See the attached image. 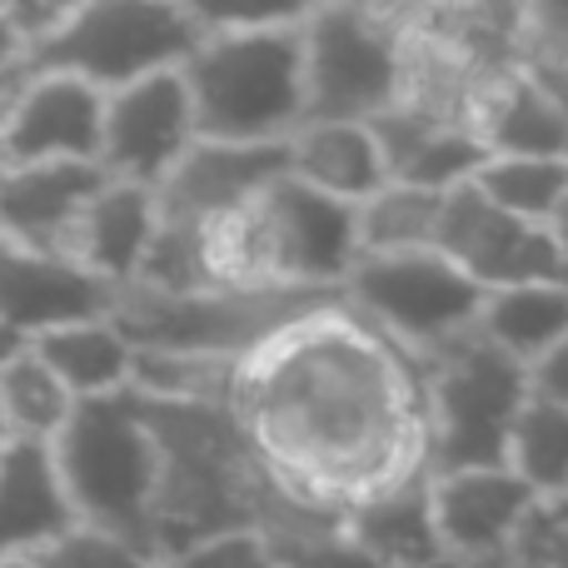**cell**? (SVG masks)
<instances>
[{
    "label": "cell",
    "mask_w": 568,
    "mask_h": 568,
    "mask_svg": "<svg viewBox=\"0 0 568 568\" xmlns=\"http://www.w3.org/2000/svg\"><path fill=\"white\" fill-rule=\"evenodd\" d=\"M230 409L270 479L329 514L429 474L419 364L344 294L240 364Z\"/></svg>",
    "instance_id": "1"
},
{
    "label": "cell",
    "mask_w": 568,
    "mask_h": 568,
    "mask_svg": "<svg viewBox=\"0 0 568 568\" xmlns=\"http://www.w3.org/2000/svg\"><path fill=\"white\" fill-rule=\"evenodd\" d=\"M205 40L185 60L195 135L220 145H290L304 125V10L195 6Z\"/></svg>",
    "instance_id": "2"
},
{
    "label": "cell",
    "mask_w": 568,
    "mask_h": 568,
    "mask_svg": "<svg viewBox=\"0 0 568 568\" xmlns=\"http://www.w3.org/2000/svg\"><path fill=\"white\" fill-rule=\"evenodd\" d=\"M140 409H145V424L160 444L155 559L170 564L195 544L250 529L265 464L250 449L235 409L155 399H140Z\"/></svg>",
    "instance_id": "3"
},
{
    "label": "cell",
    "mask_w": 568,
    "mask_h": 568,
    "mask_svg": "<svg viewBox=\"0 0 568 568\" xmlns=\"http://www.w3.org/2000/svg\"><path fill=\"white\" fill-rule=\"evenodd\" d=\"M200 235L215 290L344 294L359 265L354 210L294 185L290 175Z\"/></svg>",
    "instance_id": "4"
},
{
    "label": "cell",
    "mask_w": 568,
    "mask_h": 568,
    "mask_svg": "<svg viewBox=\"0 0 568 568\" xmlns=\"http://www.w3.org/2000/svg\"><path fill=\"white\" fill-rule=\"evenodd\" d=\"M80 529L120 539L155 559L160 444L135 394L75 404L65 434L50 444Z\"/></svg>",
    "instance_id": "5"
},
{
    "label": "cell",
    "mask_w": 568,
    "mask_h": 568,
    "mask_svg": "<svg viewBox=\"0 0 568 568\" xmlns=\"http://www.w3.org/2000/svg\"><path fill=\"white\" fill-rule=\"evenodd\" d=\"M429 474L509 469V439L529 404V369L464 334L449 349L419 359Z\"/></svg>",
    "instance_id": "6"
},
{
    "label": "cell",
    "mask_w": 568,
    "mask_h": 568,
    "mask_svg": "<svg viewBox=\"0 0 568 568\" xmlns=\"http://www.w3.org/2000/svg\"><path fill=\"white\" fill-rule=\"evenodd\" d=\"M205 40L195 6L175 0H85L70 6L65 26L30 55L26 70H55L95 85L100 95L125 90L135 80L185 70Z\"/></svg>",
    "instance_id": "7"
},
{
    "label": "cell",
    "mask_w": 568,
    "mask_h": 568,
    "mask_svg": "<svg viewBox=\"0 0 568 568\" xmlns=\"http://www.w3.org/2000/svg\"><path fill=\"white\" fill-rule=\"evenodd\" d=\"M404 6L304 10V125H369L399 100Z\"/></svg>",
    "instance_id": "8"
},
{
    "label": "cell",
    "mask_w": 568,
    "mask_h": 568,
    "mask_svg": "<svg viewBox=\"0 0 568 568\" xmlns=\"http://www.w3.org/2000/svg\"><path fill=\"white\" fill-rule=\"evenodd\" d=\"M339 294H284V290H210L190 300H160V294L120 290L115 329L135 349L160 354H210V359H240L265 349L275 334L300 324L320 304Z\"/></svg>",
    "instance_id": "9"
},
{
    "label": "cell",
    "mask_w": 568,
    "mask_h": 568,
    "mask_svg": "<svg viewBox=\"0 0 568 568\" xmlns=\"http://www.w3.org/2000/svg\"><path fill=\"white\" fill-rule=\"evenodd\" d=\"M344 304H354L384 339H394L419 364L474 334L484 290L469 275H459L439 250H419V255L359 260L344 284Z\"/></svg>",
    "instance_id": "10"
},
{
    "label": "cell",
    "mask_w": 568,
    "mask_h": 568,
    "mask_svg": "<svg viewBox=\"0 0 568 568\" xmlns=\"http://www.w3.org/2000/svg\"><path fill=\"white\" fill-rule=\"evenodd\" d=\"M195 140V105H190V85L180 70L135 80V85L105 95V125H100L105 180L160 190Z\"/></svg>",
    "instance_id": "11"
},
{
    "label": "cell",
    "mask_w": 568,
    "mask_h": 568,
    "mask_svg": "<svg viewBox=\"0 0 568 568\" xmlns=\"http://www.w3.org/2000/svg\"><path fill=\"white\" fill-rule=\"evenodd\" d=\"M434 250H439L459 275H469L484 294L514 290V284L564 280L559 240L544 225H524V220L494 210L474 185L444 195V220H439Z\"/></svg>",
    "instance_id": "12"
},
{
    "label": "cell",
    "mask_w": 568,
    "mask_h": 568,
    "mask_svg": "<svg viewBox=\"0 0 568 568\" xmlns=\"http://www.w3.org/2000/svg\"><path fill=\"white\" fill-rule=\"evenodd\" d=\"M105 95L75 75L30 70L0 125V165H100Z\"/></svg>",
    "instance_id": "13"
},
{
    "label": "cell",
    "mask_w": 568,
    "mask_h": 568,
    "mask_svg": "<svg viewBox=\"0 0 568 568\" xmlns=\"http://www.w3.org/2000/svg\"><path fill=\"white\" fill-rule=\"evenodd\" d=\"M290 175V150L284 145H220L195 140L190 155L165 175L155 190L160 225L175 230H210L220 220L240 215L255 195H265L275 180Z\"/></svg>",
    "instance_id": "14"
},
{
    "label": "cell",
    "mask_w": 568,
    "mask_h": 568,
    "mask_svg": "<svg viewBox=\"0 0 568 568\" xmlns=\"http://www.w3.org/2000/svg\"><path fill=\"white\" fill-rule=\"evenodd\" d=\"M429 504L444 559L504 564L539 499L514 469H459L429 474Z\"/></svg>",
    "instance_id": "15"
},
{
    "label": "cell",
    "mask_w": 568,
    "mask_h": 568,
    "mask_svg": "<svg viewBox=\"0 0 568 568\" xmlns=\"http://www.w3.org/2000/svg\"><path fill=\"white\" fill-rule=\"evenodd\" d=\"M105 185L100 165H6L0 170V245L70 265V240Z\"/></svg>",
    "instance_id": "16"
},
{
    "label": "cell",
    "mask_w": 568,
    "mask_h": 568,
    "mask_svg": "<svg viewBox=\"0 0 568 568\" xmlns=\"http://www.w3.org/2000/svg\"><path fill=\"white\" fill-rule=\"evenodd\" d=\"M115 300V284L85 275L80 265L0 245V324L16 329L26 344L45 329H60V324L110 320Z\"/></svg>",
    "instance_id": "17"
},
{
    "label": "cell",
    "mask_w": 568,
    "mask_h": 568,
    "mask_svg": "<svg viewBox=\"0 0 568 568\" xmlns=\"http://www.w3.org/2000/svg\"><path fill=\"white\" fill-rule=\"evenodd\" d=\"M75 529L50 444L10 439L0 449V559H45Z\"/></svg>",
    "instance_id": "18"
},
{
    "label": "cell",
    "mask_w": 568,
    "mask_h": 568,
    "mask_svg": "<svg viewBox=\"0 0 568 568\" xmlns=\"http://www.w3.org/2000/svg\"><path fill=\"white\" fill-rule=\"evenodd\" d=\"M155 230H160L155 190L105 180L75 225L70 265H80L85 275L115 284V290H130L140 275V265H145L150 245H155Z\"/></svg>",
    "instance_id": "19"
},
{
    "label": "cell",
    "mask_w": 568,
    "mask_h": 568,
    "mask_svg": "<svg viewBox=\"0 0 568 568\" xmlns=\"http://www.w3.org/2000/svg\"><path fill=\"white\" fill-rule=\"evenodd\" d=\"M469 130L489 155H544L568 160V130L549 90L529 65L499 70L479 85L469 105Z\"/></svg>",
    "instance_id": "20"
},
{
    "label": "cell",
    "mask_w": 568,
    "mask_h": 568,
    "mask_svg": "<svg viewBox=\"0 0 568 568\" xmlns=\"http://www.w3.org/2000/svg\"><path fill=\"white\" fill-rule=\"evenodd\" d=\"M290 180L334 205H369L389 185V160L374 125H300L290 135Z\"/></svg>",
    "instance_id": "21"
},
{
    "label": "cell",
    "mask_w": 568,
    "mask_h": 568,
    "mask_svg": "<svg viewBox=\"0 0 568 568\" xmlns=\"http://www.w3.org/2000/svg\"><path fill=\"white\" fill-rule=\"evenodd\" d=\"M344 534L379 568H434L444 559V549L439 529H434L429 474H414V479L354 504L344 514Z\"/></svg>",
    "instance_id": "22"
},
{
    "label": "cell",
    "mask_w": 568,
    "mask_h": 568,
    "mask_svg": "<svg viewBox=\"0 0 568 568\" xmlns=\"http://www.w3.org/2000/svg\"><path fill=\"white\" fill-rule=\"evenodd\" d=\"M474 334L484 344H494L499 354H509L514 364L534 369L544 354L568 339V284L539 280L514 284V290H489Z\"/></svg>",
    "instance_id": "23"
},
{
    "label": "cell",
    "mask_w": 568,
    "mask_h": 568,
    "mask_svg": "<svg viewBox=\"0 0 568 568\" xmlns=\"http://www.w3.org/2000/svg\"><path fill=\"white\" fill-rule=\"evenodd\" d=\"M30 349L50 364L60 384L85 399H110V394L130 389V369H135V344L115 329V320H85V324H60L30 339Z\"/></svg>",
    "instance_id": "24"
},
{
    "label": "cell",
    "mask_w": 568,
    "mask_h": 568,
    "mask_svg": "<svg viewBox=\"0 0 568 568\" xmlns=\"http://www.w3.org/2000/svg\"><path fill=\"white\" fill-rule=\"evenodd\" d=\"M439 220H444V195L419 185H389L354 210V230H359V260H379V255H419L434 250L439 240Z\"/></svg>",
    "instance_id": "25"
},
{
    "label": "cell",
    "mask_w": 568,
    "mask_h": 568,
    "mask_svg": "<svg viewBox=\"0 0 568 568\" xmlns=\"http://www.w3.org/2000/svg\"><path fill=\"white\" fill-rule=\"evenodd\" d=\"M0 409H6L10 439L55 444L75 414V394L50 374V364L36 349H20L16 359L0 364Z\"/></svg>",
    "instance_id": "26"
},
{
    "label": "cell",
    "mask_w": 568,
    "mask_h": 568,
    "mask_svg": "<svg viewBox=\"0 0 568 568\" xmlns=\"http://www.w3.org/2000/svg\"><path fill=\"white\" fill-rule=\"evenodd\" d=\"M474 190L489 200L494 210L524 220V225L549 230L554 210L568 195V160H544V155H489L484 170L474 175Z\"/></svg>",
    "instance_id": "27"
},
{
    "label": "cell",
    "mask_w": 568,
    "mask_h": 568,
    "mask_svg": "<svg viewBox=\"0 0 568 568\" xmlns=\"http://www.w3.org/2000/svg\"><path fill=\"white\" fill-rule=\"evenodd\" d=\"M240 359H210V354H160L135 349L130 394L155 404H225L235 399Z\"/></svg>",
    "instance_id": "28"
},
{
    "label": "cell",
    "mask_w": 568,
    "mask_h": 568,
    "mask_svg": "<svg viewBox=\"0 0 568 568\" xmlns=\"http://www.w3.org/2000/svg\"><path fill=\"white\" fill-rule=\"evenodd\" d=\"M509 469L534 489V499H568V409L529 389L509 439Z\"/></svg>",
    "instance_id": "29"
},
{
    "label": "cell",
    "mask_w": 568,
    "mask_h": 568,
    "mask_svg": "<svg viewBox=\"0 0 568 568\" xmlns=\"http://www.w3.org/2000/svg\"><path fill=\"white\" fill-rule=\"evenodd\" d=\"M504 568H568V499L534 504Z\"/></svg>",
    "instance_id": "30"
},
{
    "label": "cell",
    "mask_w": 568,
    "mask_h": 568,
    "mask_svg": "<svg viewBox=\"0 0 568 568\" xmlns=\"http://www.w3.org/2000/svg\"><path fill=\"white\" fill-rule=\"evenodd\" d=\"M40 564L45 568H165L160 559H150V554L130 549V544H120V539H105V534H90V529H75Z\"/></svg>",
    "instance_id": "31"
},
{
    "label": "cell",
    "mask_w": 568,
    "mask_h": 568,
    "mask_svg": "<svg viewBox=\"0 0 568 568\" xmlns=\"http://www.w3.org/2000/svg\"><path fill=\"white\" fill-rule=\"evenodd\" d=\"M165 568H284V564L255 529H240V534H220L210 544H195V549H185Z\"/></svg>",
    "instance_id": "32"
},
{
    "label": "cell",
    "mask_w": 568,
    "mask_h": 568,
    "mask_svg": "<svg viewBox=\"0 0 568 568\" xmlns=\"http://www.w3.org/2000/svg\"><path fill=\"white\" fill-rule=\"evenodd\" d=\"M275 559L284 568H379L364 549H354L349 534L339 529H324V534H304V539H284V544H270Z\"/></svg>",
    "instance_id": "33"
},
{
    "label": "cell",
    "mask_w": 568,
    "mask_h": 568,
    "mask_svg": "<svg viewBox=\"0 0 568 568\" xmlns=\"http://www.w3.org/2000/svg\"><path fill=\"white\" fill-rule=\"evenodd\" d=\"M529 389L539 394V399L564 404V409H568V339L559 344V349H549V354H544V359L529 369Z\"/></svg>",
    "instance_id": "34"
},
{
    "label": "cell",
    "mask_w": 568,
    "mask_h": 568,
    "mask_svg": "<svg viewBox=\"0 0 568 568\" xmlns=\"http://www.w3.org/2000/svg\"><path fill=\"white\" fill-rule=\"evenodd\" d=\"M26 65H30V45H26V36H20L10 6H0V80L26 75Z\"/></svg>",
    "instance_id": "35"
},
{
    "label": "cell",
    "mask_w": 568,
    "mask_h": 568,
    "mask_svg": "<svg viewBox=\"0 0 568 568\" xmlns=\"http://www.w3.org/2000/svg\"><path fill=\"white\" fill-rule=\"evenodd\" d=\"M529 70L539 75V85L549 90V100L559 105L564 130H568V60L564 55H529Z\"/></svg>",
    "instance_id": "36"
},
{
    "label": "cell",
    "mask_w": 568,
    "mask_h": 568,
    "mask_svg": "<svg viewBox=\"0 0 568 568\" xmlns=\"http://www.w3.org/2000/svg\"><path fill=\"white\" fill-rule=\"evenodd\" d=\"M30 75V70H26ZM26 75H10V80H0V125H6V115H10V105H16V95L26 90Z\"/></svg>",
    "instance_id": "37"
},
{
    "label": "cell",
    "mask_w": 568,
    "mask_h": 568,
    "mask_svg": "<svg viewBox=\"0 0 568 568\" xmlns=\"http://www.w3.org/2000/svg\"><path fill=\"white\" fill-rule=\"evenodd\" d=\"M549 235L559 240V250H564V260H568V195H564V205L554 210V220H549Z\"/></svg>",
    "instance_id": "38"
},
{
    "label": "cell",
    "mask_w": 568,
    "mask_h": 568,
    "mask_svg": "<svg viewBox=\"0 0 568 568\" xmlns=\"http://www.w3.org/2000/svg\"><path fill=\"white\" fill-rule=\"evenodd\" d=\"M20 349H26V339H20L16 329H6V324H0V364H6V359H16Z\"/></svg>",
    "instance_id": "39"
},
{
    "label": "cell",
    "mask_w": 568,
    "mask_h": 568,
    "mask_svg": "<svg viewBox=\"0 0 568 568\" xmlns=\"http://www.w3.org/2000/svg\"><path fill=\"white\" fill-rule=\"evenodd\" d=\"M434 568H504V564H459V559H439Z\"/></svg>",
    "instance_id": "40"
},
{
    "label": "cell",
    "mask_w": 568,
    "mask_h": 568,
    "mask_svg": "<svg viewBox=\"0 0 568 568\" xmlns=\"http://www.w3.org/2000/svg\"><path fill=\"white\" fill-rule=\"evenodd\" d=\"M0 568H40V559H0Z\"/></svg>",
    "instance_id": "41"
},
{
    "label": "cell",
    "mask_w": 568,
    "mask_h": 568,
    "mask_svg": "<svg viewBox=\"0 0 568 568\" xmlns=\"http://www.w3.org/2000/svg\"><path fill=\"white\" fill-rule=\"evenodd\" d=\"M10 444V429H6V409H0V449Z\"/></svg>",
    "instance_id": "42"
},
{
    "label": "cell",
    "mask_w": 568,
    "mask_h": 568,
    "mask_svg": "<svg viewBox=\"0 0 568 568\" xmlns=\"http://www.w3.org/2000/svg\"><path fill=\"white\" fill-rule=\"evenodd\" d=\"M40 568H45V564H40Z\"/></svg>",
    "instance_id": "43"
},
{
    "label": "cell",
    "mask_w": 568,
    "mask_h": 568,
    "mask_svg": "<svg viewBox=\"0 0 568 568\" xmlns=\"http://www.w3.org/2000/svg\"><path fill=\"white\" fill-rule=\"evenodd\" d=\"M0 170H6V165H0Z\"/></svg>",
    "instance_id": "44"
}]
</instances>
